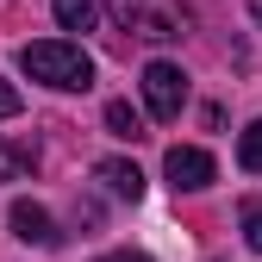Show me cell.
<instances>
[{
  "label": "cell",
  "mask_w": 262,
  "mask_h": 262,
  "mask_svg": "<svg viewBox=\"0 0 262 262\" xmlns=\"http://www.w3.org/2000/svg\"><path fill=\"white\" fill-rule=\"evenodd\" d=\"M19 69L31 81H44V88H62V94H75L94 81V56L69 38H38V44H25L19 50Z\"/></svg>",
  "instance_id": "cell-1"
},
{
  "label": "cell",
  "mask_w": 262,
  "mask_h": 262,
  "mask_svg": "<svg viewBox=\"0 0 262 262\" xmlns=\"http://www.w3.org/2000/svg\"><path fill=\"white\" fill-rule=\"evenodd\" d=\"M113 19L131 31V38H144V44H175L187 38V7L181 0H106Z\"/></svg>",
  "instance_id": "cell-2"
},
{
  "label": "cell",
  "mask_w": 262,
  "mask_h": 262,
  "mask_svg": "<svg viewBox=\"0 0 262 262\" xmlns=\"http://www.w3.org/2000/svg\"><path fill=\"white\" fill-rule=\"evenodd\" d=\"M144 106L156 119H181V106H187V75L175 69V62H150V69H144Z\"/></svg>",
  "instance_id": "cell-3"
},
{
  "label": "cell",
  "mask_w": 262,
  "mask_h": 262,
  "mask_svg": "<svg viewBox=\"0 0 262 262\" xmlns=\"http://www.w3.org/2000/svg\"><path fill=\"white\" fill-rule=\"evenodd\" d=\"M162 175H169V187H175V193H200V187H212L219 162H212L200 144H175L169 156H162Z\"/></svg>",
  "instance_id": "cell-4"
},
{
  "label": "cell",
  "mask_w": 262,
  "mask_h": 262,
  "mask_svg": "<svg viewBox=\"0 0 262 262\" xmlns=\"http://www.w3.org/2000/svg\"><path fill=\"white\" fill-rule=\"evenodd\" d=\"M13 237H19V244H38V250H56V244H62L56 219H50L38 200H19V206H13Z\"/></svg>",
  "instance_id": "cell-5"
},
{
  "label": "cell",
  "mask_w": 262,
  "mask_h": 262,
  "mask_svg": "<svg viewBox=\"0 0 262 262\" xmlns=\"http://www.w3.org/2000/svg\"><path fill=\"white\" fill-rule=\"evenodd\" d=\"M94 175H100V181L119 193V200H138V193H144V169H138V162H125V156H106Z\"/></svg>",
  "instance_id": "cell-6"
},
{
  "label": "cell",
  "mask_w": 262,
  "mask_h": 262,
  "mask_svg": "<svg viewBox=\"0 0 262 262\" xmlns=\"http://www.w3.org/2000/svg\"><path fill=\"white\" fill-rule=\"evenodd\" d=\"M50 13L62 31H94V19H100V7L94 0H50Z\"/></svg>",
  "instance_id": "cell-7"
},
{
  "label": "cell",
  "mask_w": 262,
  "mask_h": 262,
  "mask_svg": "<svg viewBox=\"0 0 262 262\" xmlns=\"http://www.w3.org/2000/svg\"><path fill=\"white\" fill-rule=\"evenodd\" d=\"M106 131H113V138H131V144H138V138H144V113L131 106V100H106Z\"/></svg>",
  "instance_id": "cell-8"
},
{
  "label": "cell",
  "mask_w": 262,
  "mask_h": 262,
  "mask_svg": "<svg viewBox=\"0 0 262 262\" xmlns=\"http://www.w3.org/2000/svg\"><path fill=\"white\" fill-rule=\"evenodd\" d=\"M237 162H244L250 175H262V119L244 125V138H237Z\"/></svg>",
  "instance_id": "cell-9"
},
{
  "label": "cell",
  "mask_w": 262,
  "mask_h": 262,
  "mask_svg": "<svg viewBox=\"0 0 262 262\" xmlns=\"http://www.w3.org/2000/svg\"><path fill=\"white\" fill-rule=\"evenodd\" d=\"M237 225H244V244H250V250H262V193L237 206Z\"/></svg>",
  "instance_id": "cell-10"
},
{
  "label": "cell",
  "mask_w": 262,
  "mask_h": 262,
  "mask_svg": "<svg viewBox=\"0 0 262 262\" xmlns=\"http://www.w3.org/2000/svg\"><path fill=\"white\" fill-rule=\"evenodd\" d=\"M31 169V156L25 150H7V144H0V181H13V175H25Z\"/></svg>",
  "instance_id": "cell-11"
},
{
  "label": "cell",
  "mask_w": 262,
  "mask_h": 262,
  "mask_svg": "<svg viewBox=\"0 0 262 262\" xmlns=\"http://www.w3.org/2000/svg\"><path fill=\"white\" fill-rule=\"evenodd\" d=\"M13 113H19V88H13V81H0V119H13Z\"/></svg>",
  "instance_id": "cell-12"
},
{
  "label": "cell",
  "mask_w": 262,
  "mask_h": 262,
  "mask_svg": "<svg viewBox=\"0 0 262 262\" xmlns=\"http://www.w3.org/2000/svg\"><path fill=\"white\" fill-rule=\"evenodd\" d=\"M100 262H150V256H131V250H119V256H100Z\"/></svg>",
  "instance_id": "cell-13"
},
{
  "label": "cell",
  "mask_w": 262,
  "mask_h": 262,
  "mask_svg": "<svg viewBox=\"0 0 262 262\" xmlns=\"http://www.w3.org/2000/svg\"><path fill=\"white\" fill-rule=\"evenodd\" d=\"M250 13H256V19H262V0H250Z\"/></svg>",
  "instance_id": "cell-14"
}]
</instances>
